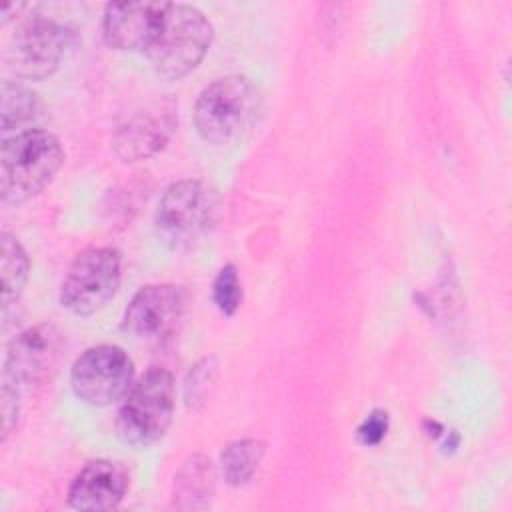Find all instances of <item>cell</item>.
<instances>
[{"instance_id":"obj_1","label":"cell","mask_w":512,"mask_h":512,"mask_svg":"<svg viewBox=\"0 0 512 512\" xmlns=\"http://www.w3.org/2000/svg\"><path fill=\"white\" fill-rule=\"evenodd\" d=\"M264 112L258 86L240 74L208 84L194 104V126L202 140L224 146L246 138Z\"/></svg>"},{"instance_id":"obj_2","label":"cell","mask_w":512,"mask_h":512,"mask_svg":"<svg viewBox=\"0 0 512 512\" xmlns=\"http://www.w3.org/2000/svg\"><path fill=\"white\" fill-rule=\"evenodd\" d=\"M64 162L58 138L46 130H24L2 144L0 194L4 204H22L52 182Z\"/></svg>"},{"instance_id":"obj_3","label":"cell","mask_w":512,"mask_h":512,"mask_svg":"<svg viewBox=\"0 0 512 512\" xmlns=\"http://www.w3.org/2000/svg\"><path fill=\"white\" fill-rule=\"evenodd\" d=\"M212 36V24L198 8L166 2L158 34L146 56L160 78L180 80L202 62Z\"/></svg>"},{"instance_id":"obj_4","label":"cell","mask_w":512,"mask_h":512,"mask_svg":"<svg viewBox=\"0 0 512 512\" xmlns=\"http://www.w3.org/2000/svg\"><path fill=\"white\" fill-rule=\"evenodd\" d=\"M220 198L202 180H178L158 200L154 226L158 238L170 248H190L216 224Z\"/></svg>"},{"instance_id":"obj_5","label":"cell","mask_w":512,"mask_h":512,"mask_svg":"<svg viewBox=\"0 0 512 512\" xmlns=\"http://www.w3.org/2000/svg\"><path fill=\"white\" fill-rule=\"evenodd\" d=\"M174 414V378L164 368L144 372L122 398L116 418L118 438L134 448L162 440Z\"/></svg>"},{"instance_id":"obj_6","label":"cell","mask_w":512,"mask_h":512,"mask_svg":"<svg viewBox=\"0 0 512 512\" xmlns=\"http://www.w3.org/2000/svg\"><path fill=\"white\" fill-rule=\"evenodd\" d=\"M120 276L118 250L88 248L70 264L60 286V304L76 316H90L114 298Z\"/></svg>"},{"instance_id":"obj_7","label":"cell","mask_w":512,"mask_h":512,"mask_svg":"<svg viewBox=\"0 0 512 512\" xmlns=\"http://www.w3.org/2000/svg\"><path fill=\"white\" fill-rule=\"evenodd\" d=\"M134 364L130 356L112 344L84 350L70 370L74 394L92 406H110L126 396L134 384Z\"/></svg>"},{"instance_id":"obj_8","label":"cell","mask_w":512,"mask_h":512,"mask_svg":"<svg viewBox=\"0 0 512 512\" xmlns=\"http://www.w3.org/2000/svg\"><path fill=\"white\" fill-rule=\"evenodd\" d=\"M66 48V30L46 16L26 20L10 40L6 62L16 76L42 80L60 66Z\"/></svg>"},{"instance_id":"obj_9","label":"cell","mask_w":512,"mask_h":512,"mask_svg":"<svg viewBox=\"0 0 512 512\" xmlns=\"http://www.w3.org/2000/svg\"><path fill=\"white\" fill-rule=\"evenodd\" d=\"M186 310V292L176 284L142 286L124 310L122 328L138 340L168 338Z\"/></svg>"},{"instance_id":"obj_10","label":"cell","mask_w":512,"mask_h":512,"mask_svg":"<svg viewBox=\"0 0 512 512\" xmlns=\"http://www.w3.org/2000/svg\"><path fill=\"white\" fill-rule=\"evenodd\" d=\"M60 352V334L50 324H38L20 332L8 346L4 382L20 390L48 376Z\"/></svg>"},{"instance_id":"obj_11","label":"cell","mask_w":512,"mask_h":512,"mask_svg":"<svg viewBox=\"0 0 512 512\" xmlns=\"http://www.w3.org/2000/svg\"><path fill=\"white\" fill-rule=\"evenodd\" d=\"M178 118L172 104H154L136 112L112 136V148L122 162H140L158 154L172 138Z\"/></svg>"},{"instance_id":"obj_12","label":"cell","mask_w":512,"mask_h":512,"mask_svg":"<svg viewBox=\"0 0 512 512\" xmlns=\"http://www.w3.org/2000/svg\"><path fill=\"white\" fill-rule=\"evenodd\" d=\"M166 2H110L104 8L102 36L114 50L146 52L154 42Z\"/></svg>"},{"instance_id":"obj_13","label":"cell","mask_w":512,"mask_h":512,"mask_svg":"<svg viewBox=\"0 0 512 512\" xmlns=\"http://www.w3.org/2000/svg\"><path fill=\"white\" fill-rule=\"evenodd\" d=\"M130 476L126 468L112 460L88 462L68 488V504L82 512H102L116 508L128 492Z\"/></svg>"},{"instance_id":"obj_14","label":"cell","mask_w":512,"mask_h":512,"mask_svg":"<svg viewBox=\"0 0 512 512\" xmlns=\"http://www.w3.org/2000/svg\"><path fill=\"white\" fill-rule=\"evenodd\" d=\"M214 496V468L206 456H190L174 476L172 506L178 510H202Z\"/></svg>"},{"instance_id":"obj_15","label":"cell","mask_w":512,"mask_h":512,"mask_svg":"<svg viewBox=\"0 0 512 512\" xmlns=\"http://www.w3.org/2000/svg\"><path fill=\"white\" fill-rule=\"evenodd\" d=\"M264 448V442L256 438H242L230 442L220 454L224 480L234 488L248 484L262 462Z\"/></svg>"},{"instance_id":"obj_16","label":"cell","mask_w":512,"mask_h":512,"mask_svg":"<svg viewBox=\"0 0 512 512\" xmlns=\"http://www.w3.org/2000/svg\"><path fill=\"white\" fill-rule=\"evenodd\" d=\"M30 272V260L20 246V242L8 234L2 232L0 236V276H2V302L8 306L12 300H16L28 280Z\"/></svg>"},{"instance_id":"obj_17","label":"cell","mask_w":512,"mask_h":512,"mask_svg":"<svg viewBox=\"0 0 512 512\" xmlns=\"http://www.w3.org/2000/svg\"><path fill=\"white\" fill-rule=\"evenodd\" d=\"M38 108H40L38 98L30 88H26L20 82H10V80L2 82L0 118H2L4 130L30 122L38 114Z\"/></svg>"},{"instance_id":"obj_18","label":"cell","mask_w":512,"mask_h":512,"mask_svg":"<svg viewBox=\"0 0 512 512\" xmlns=\"http://www.w3.org/2000/svg\"><path fill=\"white\" fill-rule=\"evenodd\" d=\"M218 376V362L214 356H206L200 362H196L184 380V400L188 408L202 406L216 382Z\"/></svg>"},{"instance_id":"obj_19","label":"cell","mask_w":512,"mask_h":512,"mask_svg":"<svg viewBox=\"0 0 512 512\" xmlns=\"http://www.w3.org/2000/svg\"><path fill=\"white\" fill-rule=\"evenodd\" d=\"M212 300L216 308L226 316H232L238 310L242 302V286L234 264H226L218 270L212 284Z\"/></svg>"},{"instance_id":"obj_20","label":"cell","mask_w":512,"mask_h":512,"mask_svg":"<svg viewBox=\"0 0 512 512\" xmlns=\"http://www.w3.org/2000/svg\"><path fill=\"white\" fill-rule=\"evenodd\" d=\"M388 432V412L372 410L356 430L358 442L364 446H378Z\"/></svg>"},{"instance_id":"obj_21","label":"cell","mask_w":512,"mask_h":512,"mask_svg":"<svg viewBox=\"0 0 512 512\" xmlns=\"http://www.w3.org/2000/svg\"><path fill=\"white\" fill-rule=\"evenodd\" d=\"M2 440L8 438L18 420V390L4 382L2 386Z\"/></svg>"},{"instance_id":"obj_22","label":"cell","mask_w":512,"mask_h":512,"mask_svg":"<svg viewBox=\"0 0 512 512\" xmlns=\"http://www.w3.org/2000/svg\"><path fill=\"white\" fill-rule=\"evenodd\" d=\"M24 8H26V4H16V2L2 6V10H0V24L6 26V24H8L14 16H18Z\"/></svg>"}]
</instances>
